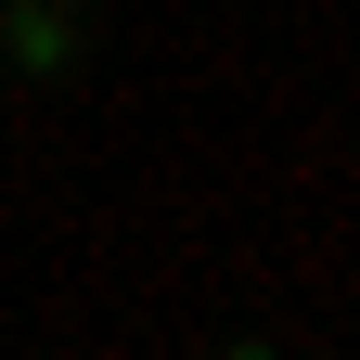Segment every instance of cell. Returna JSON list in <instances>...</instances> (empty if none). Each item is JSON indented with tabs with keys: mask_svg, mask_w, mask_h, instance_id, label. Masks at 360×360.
<instances>
[{
	"mask_svg": "<svg viewBox=\"0 0 360 360\" xmlns=\"http://www.w3.org/2000/svg\"><path fill=\"white\" fill-rule=\"evenodd\" d=\"M0 65L13 77H77V13L65 0H13L0 13Z\"/></svg>",
	"mask_w": 360,
	"mask_h": 360,
	"instance_id": "6da1fadb",
	"label": "cell"
}]
</instances>
